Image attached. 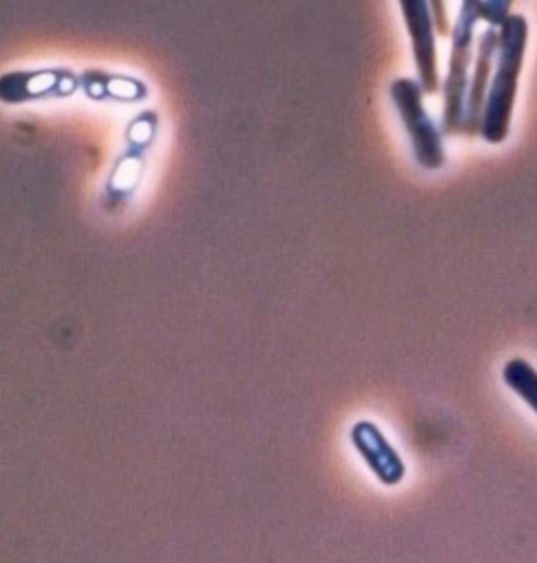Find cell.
Segmentation results:
<instances>
[{
	"label": "cell",
	"mask_w": 537,
	"mask_h": 563,
	"mask_svg": "<svg viewBox=\"0 0 537 563\" xmlns=\"http://www.w3.org/2000/svg\"><path fill=\"white\" fill-rule=\"evenodd\" d=\"M497 34H500L497 59H495V70L491 78L490 93H488V103H485L481 133H479L491 145L504 143L511 133L518 78L523 71L525 51L529 43V24L525 15L513 13L497 30Z\"/></svg>",
	"instance_id": "obj_1"
},
{
	"label": "cell",
	"mask_w": 537,
	"mask_h": 563,
	"mask_svg": "<svg viewBox=\"0 0 537 563\" xmlns=\"http://www.w3.org/2000/svg\"><path fill=\"white\" fill-rule=\"evenodd\" d=\"M477 0H465L456 25L451 27L449 64L444 78V133H465V106H467L468 71L474 62V25L479 24Z\"/></svg>",
	"instance_id": "obj_2"
},
{
	"label": "cell",
	"mask_w": 537,
	"mask_h": 563,
	"mask_svg": "<svg viewBox=\"0 0 537 563\" xmlns=\"http://www.w3.org/2000/svg\"><path fill=\"white\" fill-rule=\"evenodd\" d=\"M391 99L412 140L418 165L437 170L445 165L444 131L430 120L424 108V91L414 78H398L391 85Z\"/></svg>",
	"instance_id": "obj_3"
},
{
	"label": "cell",
	"mask_w": 537,
	"mask_h": 563,
	"mask_svg": "<svg viewBox=\"0 0 537 563\" xmlns=\"http://www.w3.org/2000/svg\"><path fill=\"white\" fill-rule=\"evenodd\" d=\"M403 20L407 25V34L412 38L414 51V64L418 71L424 95H437L444 87L441 74H439V48H437V32L430 20L428 2L424 0H401L399 2Z\"/></svg>",
	"instance_id": "obj_4"
},
{
	"label": "cell",
	"mask_w": 537,
	"mask_h": 563,
	"mask_svg": "<svg viewBox=\"0 0 537 563\" xmlns=\"http://www.w3.org/2000/svg\"><path fill=\"white\" fill-rule=\"evenodd\" d=\"M497 45H500V34L493 27L483 30L477 38L474 62L468 78L467 106H465V135L468 137H477L481 133L483 112L488 103L493 70H495V59H497Z\"/></svg>",
	"instance_id": "obj_5"
},
{
	"label": "cell",
	"mask_w": 537,
	"mask_h": 563,
	"mask_svg": "<svg viewBox=\"0 0 537 563\" xmlns=\"http://www.w3.org/2000/svg\"><path fill=\"white\" fill-rule=\"evenodd\" d=\"M350 442L366 465L384 486H398L405 477V463L374 422L359 421L350 429Z\"/></svg>",
	"instance_id": "obj_6"
},
{
	"label": "cell",
	"mask_w": 537,
	"mask_h": 563,
	"mask_svg": "<svg viewBox=\"0 0 537 563\" xmlns=\"http://www.w3.org/2000/svg\"><path fill=\"white\" fill-rule=\"evenodd\" d=\"M504 383L537 415V371L523 357L511 360L502 371Z\"/></svg>",
	"instance_id": "obj_7"
},
{
	"label": "cell",
	"mask_w": 537,
	"mask_h": 563,
	"mask_svg": "<svg viewBox=\"0 0 537 563\" xmlns=\"http://www.w3.org/2000/svg\"><path fill=\"white\" fill-rule=\"evenodd\" d=\"M513 2H504V0H477V11H479V20L488 22L490 27L497 30L502 27L504 22L513 15Z\"/></svg>",
	"instance_id": "obj_8"
},
{
	"label": "cell",
	"mask_w": 537,
	"mask_h": 563,
	"mask_svg": "<svg viewBox=\"0 0 537 563\" xmlns=\"http://www.w3.org/2000/svg\"><path fill=\"white\" fill-rule=\"evenodd\" d=\"M428 11H430V20H433V25H435V32H437L439 36H451V27H454V25L449 24L445 2H441V0L428 2Z\"/></svg>",
	"instance_id": "obj_9"
}]
</instances>
